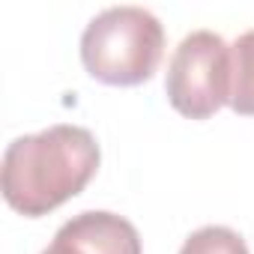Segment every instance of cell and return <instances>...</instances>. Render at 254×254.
I'll return each instance as SVG.
<instances>
[{"instance_id": "1", "label": "cell", "mask_w": 254, "mask_h": 254, "mask_svg": "<svg viewBox=\"0 0 254 254\" xmlns=\"http://www.w3.org/2000/svg\"><path fill=\"white\" fill-rule=\"evenodd\" d=\"M102 150L90 129L57 123L15 138L0 165L3 200L24 218H42L81 194L96 177Z\"/></svg>"}, {"instance_id": "5", "label": "cell", "mask_w": 254, "mask_h": 254, "mask_svg": "<svg viewBox=\"0 0 254 254\" xmlns=\"http://www.w3.org/2000/svg\"><path fill=\"white\" fill-rule=\"evenodd\" d=\"M230 108L242 117H254V30L242 33L230 45Z\"/></svg>"}, {"instance_id": "6", "label": "cell", "mask_w": 254, "mask_h": 254, "mask_svg": "<svg viewBox=\"0 0 254 254\" xmlns=\"http://www.w3.org/2000/svg\"><path fill=\"white\" fill-rule=\"evenodd\" d=\"M180 254H248V245L236 230L224 224H206L183 242Z\"/></svg>"}, {"instance_id": "2", "label": "cell", "mask_w": 254, "mask_h": 254, "mask_svg": "<svg viewBox=\"0 0 254 254\" xmlns=\"http://www.w3.org/2000/svg\"><path fill=\"white\" fill-rule=\"evenodd\" d=\"M165 54V27L144 6H108L81 33V63L108 87H135L153 78Z\"/></svg>"}, {"instance_id": "7", "label": "cell", "mask_w": 254, "mask_h": 254, "mask_svg": "<svg viewBox=\"0 0 254 254\" xmlns=\"http://www.w3.org/2000/svg\"><path fill=\"white\" fill-rule=\"evenodd\" d=\"M42 254H60V251H57V248H51V245H48V248H45V251H42Z\"/></svg>"}, {"instance_id": "4", "label": "cell", "mask_w": 254, "mask_h": 254, "mask_svg": "<svg viewBox=\"0 0 254 254\" xmlns=\"http://www.w3.org/2000/svg\"><path fill=\"white\" fill-rule=\"evenodd\" d=\"M51 248L60 254H141V233L117 212L87 209L54 233Z\"/></svg>"}, {"instance_id": "3", "label": "cell", "mask_w": 254, "mask_h": 254, "mask_svg": "<svg viewBox=\"0 0 254 254\" xmlns=\"http://www.w3.org/2000/svg\"><path fill=\"white\" fill-rule=\"evenodd\" d=\"M230 45L212 30H194L171 54L165 93L177 114L209 120L230 102Z\"/></svg>"}]
</instances>
